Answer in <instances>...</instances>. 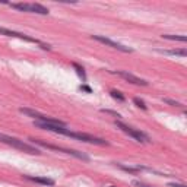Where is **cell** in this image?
Instances as JSON below:
<instances>
[{"mask_svg": "<svg viewBox=\"0 0 187 187\" xmlns=\"http://www.w3.org/2000/svg\"><path fill=\"white\" fill-rule=\"evenodd\" d=\"M168 187H186L184 184H178V183H171V184H168Z\"/></svg>", "mask_w": 187, "mask_h": 187, "instance_id": "ffe728a7", "label": "cell"}, {"mask_svg": "<svg viewBox=\"0 0 187 187\" xmlns=\"http://www.w3.org/2000/svg\"><path fill=\"white\" fill-rule=\"evenodd\" d=\"M0 35L12 37V38H19V40H22V41L32 42V44H38L42 50H51V46H50V44H44V42H41L40 40H37V38H32V37L26 35V34H22V32L7 29V28H5V26H0Z\"/></svg>", "mask_w": 187, "mask_h": 187, "instance_id": "8992f818", "label": "cell"}, {"mask_svg": "<svg viewBox=\"0 0 187 187\" xmlns=\"http://www.w3.org/2000/svg\"><path fill=\"white\" fill-rule=\"evenodd\" d=\"M102 113H105V114H111V115H114V117H117V119H121V114H119L117 111H113V110H105V108H102L101 110Z\"/></svg>", "mask_w": 187, "mask_h": 187, "instance_id": "e0dca14e", "label": "cell"}, {"mask_svg": "<svg viewBox=\"0 0 187 187\" xmlns=\"http://www.w3.org/2000/svg\"><path fill=\"white\" fill-rule=\"evenodd\" d=\"M72 66L75 67V70H76V73L79 75V78H82V80L85 82L86 80V75H85V70H83L82 66H79L78 63H72Z\"/></svg>", "mask_w": 187, "mask_h": 187, "instance_id": "4fadbf2b", "label": "cell"}, {"mask_svg": "<svg viewBox=\"0 0 187 187\" xmlns=\"http://www.w3.org/2000/svg\"><path fill=\"white\" fill-rule=\"evenodd\" d=\"M164 40H171V41H180V42H186L187 37L186 35H171V34H162Z\"/></svg>", "mask_w": 187, "mask_h": 187, "instance_id": "7c38bea8", "label": "cell"}, {"mask_svg": "<svg viewBox=\"0 0 187 187\" xmlns=\"http://www.w3.org/2000/svg\"><path fill=\"white\" fill-rule=\"evenodd\" d=\"M133 186H137V187H152V186H148V184H145V183H142V181H133Z\"/></svg>", "mask_w": 187, "mask_h": 187, "instance_id": "ac0fdd59", "label": "cell"}, {"mask_svg": "<svg viewBox=\"0 0 187 187\" xmlns=\"http://www.w3.org/2000/svg\"><path fill=\"white\" fill-rule=\"evenodd\" d=\"M110 187H115V186H110Z\"/></svg>", "mask_w": 187, "mask_h": 187, "instance_id": "44dd1931", "label": "cell"}, {"mask_svg": "<svg viewBox=\"0 0 187 187\" xmlns=\"http://www.w3.org/2000/svg\"><path fill=\"white\" fill-rule=\"evenodd\" d=\"M29 140H31L34 145H40V146H42V148H46V149H50V151L62 152V154H66V155L75 156V158H78V159H82V161H85V162L91 161V158H89L86 154H83V152L75 151V149H66V148H60V146H56V145H50V143H47V142L40 140V139H29Z\"/></svg>", "mask_w": 187, "mask_h": 187, "instance_id": "3957f363", "label": "cell"}, {"mask_svg": "<svg viewBox=\"0 0 187 187\" xmlns=\"http://www.w3.org/2000/svg\"><path fill=\"white\" fill-rule=\"evenodd\" d=\"M92 38L95 40V41L101 42V44H104V46H107V47H111V48H115V50H119V51H123V53H132V51H133L132 48H129V47L123 46V44H120V42L113 41V40H110V38H107V37H102V35H92Z\"/></svg>", "mask_w": 187, "mask_h": 187, "instance_id": "ba28073f", "label": "cell"}, {"mask_svg": "<svg viewBox=\"0 0 187 187\" xmlns=\"http://www.w3.org/2000/svg\"><path fill=\"white\" fill-rule=\"evenodd\" d=\"M0 142L12 146V148H15V149L24 151V152H26V154H31V155H41V151H40L37 146L31 145V143H26V142H24V140H21V139H16V137L7 136V135H5V133H0Z\"/></svg>", "mask_w": 187, "mask_h": 187, "instance_id": "7a4b0ae2", "label": "cell"}, {"mask_svg": "<svg viewBox=\"0 0 187 187\" xmlns=\"http://www.w3.org/2000/svg\"><path fill=\"white\" fill-rule=\"evenodd\" d=\"M115 75H119L120 78H123L124 80H127V82L133 83V85H139V86H148V82H146L145 79L142 78H137V76H135L133 73L130 72H126V70H115Z\"/></svg>", "mask_w": 187, "mask_h": 187, "instance_id": "9c48e42d", "label": "cell"}, {"mask_svg": "<svg viewBox=\"0 0 187 187\" xmlns=\"http://www.w3.org/2000/svg\"><path fill=\"white\" fill-rule=\"evenodd\" d=\"M110 95H111V97H113V98L114 99H117V101H120V102H123V101H124V95H123V94L120 92V91H115V89H113V91H110Z\"/></svg>", "mask_w": 187, "mask_h": 187, "instance_id": "5bb4252c", "label": "cell"}, {"mask_svg": "<svg viewBox=\"0 0 187 187\" xmlns=\"http://www.w3.org/2000/svg\"><path fill=\"white\" fill-rule=\"evenodd\" d=\"M164 102L168 105H172V107H181V102L174 101V99H170V98H164Z\"/></svg>", "mask_w": 187, "mask_h": 187, "instance_id": "2e32d148", "label": "cell"}, {"mask_svg": "<svg viewBox=\"0 0 187 187\" xmlns=\"http://www.w3.org/2000/svg\"><path fill=\"white\" fill-rule=\"evenodd\" d=\"M34 124L37 127H40L42 130H48V132H53V133H57V135H63L67 136V137H72L75 140H79V142H85V143H91V145H98V146H108L110 143L105 139H101V137H97L94 135H89V133H80V132H73V130L67 129V127H60V126H53V124H47V123H41V121H35L34 120Z\"/></svg>", "mask_w": 187, "mask_h": 187, "instance_id": "6da1fadb", "label": "cell"}, {"mask_svg": "<svg viewBox=\"0 0 187 187\" xmlns=\"http://www.w3.org/2000/svg\"><path fill=\"white\" fill-rule=\"evenodd\" d=\"M158 53H161V54H167V56H176V57H186L187 56V51L184 48H176V50H156Z\"/></svg>", "mask_w": 187, "mask_h": 187, "instance_id": "8fae6325", "label": "cell"}, {"mask_svg": "<svg viewBox=\"0 0 187 187\" xmlns=\"http://www.w3.org/2000/svg\"><path fill=\"white\" fill-rule=\"evenodd\" d=\"M80 89L85 91V92H88V94H92V89L89 88V86H86V85H80Z\"/></svg>", "mask_w": 187, "mask_h": 187, "instance_id": "d6986e66", "label": "cell"}, {"mask_svg": "<svg viewBox=\"0 0 187 187\" xmlns=\"http://www.w3.org/2000/svg\"><path fill=\"white\" fill-rule=\"evenodd\" d=\"M114 124L117 126V129H120L121 132H124L126 135H129L130 137H133V139H135L136 142H139V143H151L152 142L151 137L148 135H145L143 132H140V130H137V129H133L132 126L126 124V123L120 121V120H115Z\"/></svg>", "mask_w": 187, "mask_h": 187, "instance_id": "5b68a950", "label": "cell"}, {"mask_svg": "<svg viewBox=\"0 0 187 187\" xmlns=\"http://www.w3.org/2000/svg\"><path fill=\"white\" fill-rule=\"evenodd\" d=\"M22 114L28 115V117H32V119H35V121H41V123H47V124H53V126H60V127H67V124L62 121V120L59 119H54V117H50V115H44L41 113H38L35 110H31V108H25V107H22L19 108Z\"/></svg>", "mask_w": 187, "mask_h": 187, "instance_id": "277c9868", "label": "cell"}, {"mask_svg": "<svg viewBox=\"0 0 187 187\" xmlns=\"http://www.w3.org/2000/svg\"><path fill=\"white\" fill-rule=\"evenodd\" d=\"M12 9L19 12H28V13H37V15H48V9L40 3H7Z\"/></svg>", "mask_w": 187, "mask_h": 187, "instance_id": "52a82bcc", "label": "cell"}, {"mask_svg": "<svg viewBox=\"0 0 187 187\" xmlns=\"http://www.w3.org/2000/svg\"><path fill=\"white\" fill-rule=\"evenodd\" d=\"M133 102H135V105H136V107H139V108L148 110V105H146V102L142 98H137V97H135V98H133Z\"/></svg>", "mask_w": 187, "mask_h": 187, "instance_id": "9a60e30c", "label": "cell"}, {"mask_svg": "<svg viewBox=\"0 0 187 187\" xmlns=\"http://www.w3.org/2000/svg\"><path fill=\"white\" fill-rule=\"evenodd\" d=\"M26 180L29 181H34V183H38V184H42V186H54L56 181L53 178H47V177H34V176H24Z\"/></svg>", "mask_w": 187, "mask_h": 187, "instance_id": "30bf717a", "label": "cell"}]
</instances>
